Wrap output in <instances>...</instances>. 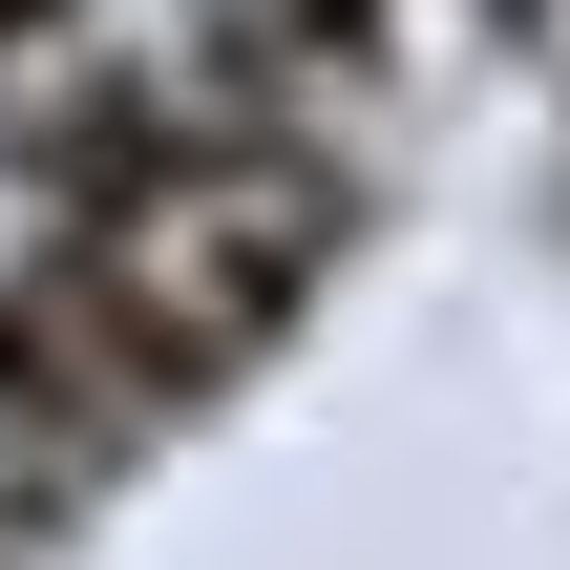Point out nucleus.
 Returning a JSON list of instances; mask_svg holds the SVG:
<instances>
[{
    "label": "nucleus",
    "mask_w": 570,
    "mask_h": 570,
    "mask_svg": "<svg viewBox=\"0 0 570 570\" xmlns=\"http://www.w3.org/2000/svg\"><path fill=\"white\" fill-rule=\"evenodd\" d=\"M21 296L63 317V360H85L127 423H190V402H233V381H254V338L190 296V254H169V233H63V212H42Z\"/></svg>",
    "instance_id": "nucleus-1"
},
{
    "label": "nucleus",
    "mask_w": 570,
    "mask_h": 570,
    "mask_svg": "<svg viewBox=\"0 0 570 570\" xmlns=\"http://www.w3.org/2000/svg\"><path fill=\"white\" fill-rule=\"evenodd\" d=\"M0 423H21V444H42V487H106V465H127V444H148V423H127V402H106V381H85V360H63V317H42V296H21V275H0Z\"/></svg>",
    "instance_id": "nucleus-2"
},
{
    "label": "nucleus",
    "mask_w": 570,
    "mask_h": 570,
    "mask_svg": "<svg viewBox=\"0 0 570 570\" xmlns=\"http://www.w3.org/2000/svg\"><path fill=\"white\" fill-rule=\"evenodd\" d=\"M63 21H85V0H0V85H21V63H42Z\"/></svg>",
    "instance_id": "nucleus-3"
},
{
    "label": "nucleus",
    "mask_w": 570,
    "mask_h": 570,
    "mask_svg": "<svg viewBox=\"0 0 570 570\" xmlns=\"http://www.w3.org/2000/svg\"><path fill=\"white\" fill-rule=\"evenodd\" d=\"M487 21H570V0H487Z\"/></svg>",
    "instance_id": "nucleus-4"
}]
</instances>
